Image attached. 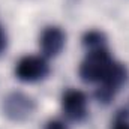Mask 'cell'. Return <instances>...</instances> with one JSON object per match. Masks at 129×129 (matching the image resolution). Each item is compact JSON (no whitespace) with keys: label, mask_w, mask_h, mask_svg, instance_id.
<instances>
[{"label":"cell","mask_w":129,"mask_h":129,"mask_svg":"<svg viewBox=\"0 0 129 129\" xmlns=\"http://www.w3.org/2000/svg\"><path fill=\"white\" fill-rule=\"evenodd\" d=\"M128 81V69L122 63L114 62L107 77L101 81V87L96 90V99L102 104H108L116 93L120 90V87Z\"/></svg>","instance_id":"cell-2"},{"label":"cell","mask_w":129,"mask_h":129,"mask_svg":"<svg viewBox=\"0 0 129 129\" xmlns=\"http://www.w3.org/2000/svg\"><path fill=\"white\" fill-rule=\"evenodd\" d=\"M6 45H8V38H6V33L3 30V27L0 26V54L6 50Z\"/></svg>","instance_id":"cell-9"},{"label":"cell","mask_w":129,"mask_h":129,"mask_svg":"<svg viewBox=\"0 0 129 129\" xmlns=\"http://www.w3.org/2000/svg\"><path fill=\"white\" fill-rule=\"evenodd\" d=\"M113 129H129V123L126 120H119V122L114 125Z\"/></svg>","instance_id":"cell-10"},{"label":"cell","mask_w":129,"mask_h":129,"mask_svg":"<svg viewBox=\"0 0 129 129\" xmlns=\"http://www.w3.org/2000/svg\"><path fill=\"white\" fill-rule=\"evenodd\" d=\"M113 64L114 60L107 48L92 50L80 64V77L86 83H101Z\"/></svg>","instance_id":"cell-1"},{"label":"cell","mask_w":129,"mask_h":129,"mask_svg":"<svg viewBox=\"0 0 129 129\" xmlns=\"http://www.w3.org/2000/svg\"><path fill=\"white\" fill-rule=\"evenodd\" d=\"M35 101L30 96L21 93V92H12L3 101V111L5 114L15 122L26 120L33 111H35Z\"/></svg>","instance_id":"cell-4"},{"label":"cell","mask_w":129,"mask_h":129,"mask_svg":"<svg viewBox=\"0 0 129 129\" xmlns=\"http://www.w3.org/2000/svg\"><path fill=\"white\" fill-rule=\"evenodd\" d=\"M105 42L107 38L105 35L99 30H90L83 36V45L92 51V50H99V48H105Z\"/></svg>","instance_id":"cell-7"},{"label":"cell","mask_w":129,"mask_h":129,"mask_svg":"<svg viewBox=\"0 0 129 129\" xmlns=\"http://www.w3.org/2000/svg\"><path fill=\"white\" fill-rule=\"evenodd\" d=\"M63 114L72 122H83L87 116V98L81 90L71 89L62 96Z\"/></svg>","instance_id":"cell-5"},{"label":"cell","mask_w":129,"mask_h":129,"mask_svg":"<svg viewBox=\"0 0 129 129\" xmlns=\"http://www.w3.org/2000/svg\"><path fill=\"white\" fill-rule=\"evenodd\" d=\"M45 129H68V128L64 126V123L60 122V120H51V122L47 123Z\"/></svg>","instance_id":"cell-8"},{"label":"cell","mask_w":129,"mask_h":129,"mask_svg":"<svg viewBox=\"0 0 129 129\" xmlns=\"http://www.w3.org/2000/svg\"><path fill=\"white\" fill-rule=\"evenodd\" d=\"M64 42H66V35L60 27L56 26L47 27L39 38L41 50L47 57H56L57 54H60V51L64 47Z\"/></svg>","instance_id":"cell-6"},{"label":"cell","mask_w":129,"mask_h":129,"mask_svg":"<svg viewBox=\"0 0 129 129\" xmlns=\"http://www.w3.org/2000/svg\"><path fill=\"white\" fill-rule=\"evenodd\" d=\"M50 74V66L41 56H24L15 68V75L23 83H36Z\"/></svg>","instance_id":"cell-3"}]
</instances>
